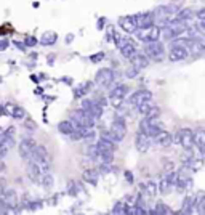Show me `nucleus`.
<instances>
[{
	"label": "nucleus",
	"mask_w": 205,
	"mask_h": 215,
	"mask_svg": "<svg viewBox=\"0 0 205 215\" xmlns=\"http://www.w3.org/2000/svg\"><path fill=\"white\" fill-rule=\"evenodd\" d=\"M172 137H173V143L181 144L186 151H191L194 148V130L192 128H180Z\"/></svg>",
	"instance_id": "1"
},
{
	"label": "nucleus",
	"mask_w": 205,
	"mask_h": 215,
	"mask_svg": "<svg viewBox=\"0 0 205 215\" xmlns=\"http://www.w3.org/2000/svg\"><path fill=\"white\" fill-rule=\"evenodd\" d=\"M144 55L152 61H162L165 56V48L160 40H152V42L144 44Z\"/></svg>",
	"instance_id": "2"
},
{
	"label": "nucleus",
	"mask_w": 205,
	"mask_h": 215,
	"mask_svg": "<svg viewBox=\"0 0 205 215\" xmlns=\"http://www.w3.org/2000/svg\"><path fill=\"white\" fill-rule=\"evenodd\" d=\"M71 117H72L71 120L75 124V127H95V117L84 109L72 111Z\"/></svg>",
	"instance_id": "3"
},
{
	"label": "nucleus",
	"mask_w": 205,
	"mask_h": 215,
	"mask_svg": "<svg viewBox=\"0 0 205 215\" xmlns=\"http://www.w3.org/2000/svg\"><path fill=\"white\" fill-rule=\"evenodd\" d=\"M135 24L138 31H146L149 28H152L156 24V18H154V13L152 11H147V13H138V15H133Z\"/></svg>",
	"instance_id": "4"
},
{
	"label": "nucleus",
	"mask_w": 205,
	"mask_h": 215,
	"mask_svg": "<svg viewBox=\"0 0 205 215\" xmlns=\"http://www.w3.org/2000/svg\"><path fill=\"white\" fill-rule=\"evenodd\" d=\"M109 130L112 132V135H114L115 141H122V140L125 138V135H127V124H125V119L117 116V117L112 120L111 128H109Z\"/></svg>",
	"instance_id": "5"
},
{
	"label": "nucleus",
	"mask_w": 205,
	"mask_h": 215,
	"mask_svg": "<svg viewBox=\"0 0 205 215\" xmlns=\"http://www.w3.org/2000/svg\"><path fill=\"white\" fill-rule=\"evenodd\" d=\"M95 82L100 87H109L112 82H114V71L109 69V68H103L96 72L95 76Z\"/></svg>",
	"instance_id": "6"
},
{
	"label": "nucleus",
	"mask_w": 205,
	"mask_h": 215,
	"mask_svg": "<svg viewBox=\"0 0 205 215\" xmlns=\"http://www.w3.org/2000/svg\"><path fill=\"white\" fill-rule=\"evenodd\" d=\"M189 56V51L184 45H173L172 50L168 51V61L172 63H178V61H183Z\"/></svg>",
	"instance_id": "7"
},
{
	"label": "nucleus",
	"mask_w": 205,
	"mask_h": 215,
	"mask_svg": "<svg viewBox=\"0 0 205 215\" xmlns=\"http://www.w3.org/2000/svg\"><path fill=\"white\" fill-rule=\"evenodd\" d=\"M146 100H152V92H149L147 88H141V90H136L135 93H131V97L128 98V103L136 106Z\"/></svg>",
	"instance_id": "8"
},
{
	"label": "nucleus",
	"mask_w": 205,
	"mask_h": 215,
	"mask_svg": "<svg viewBox=\"0 0 205 215\" xmlns=\"http://www.w3.org/2000/svg\"><path fill=\"white\" fill-rule=\"evenodd\" d=\"M135 146H136V149H138L140 153H146L149 149V146H151V138H149L146 133L138 132L135 135Z\"/></svg>",
	"instance_id": "9"
},
{
	"label": "nucleus",
	"mask_w": 205,
	"mask_h": 215,
	"mask_svg": "<svg viewBox=\"0 0 205 215\" xmlns=\"http://www.w3.org/2000/svg\"><path fill=\"white\" fill-rule=\"evenodd\" d=\"M130 63H131V66L135 69H138V71H141V69H146L147 66H149V58L144 55V53H133V56L130 58Z\"/></svg>",
	"instance_id": "10"
},
{
	"label": "nucleus",
	"mask_w": 205,
	"mask_h": 215,
	"mask_svg": "<svg viewBox=\"0 0 205 215\" xmlns=\"http://www.w3.org/2000/svg\"><path fill=\"white\" fill-rule=\"evenodd\" d=\"M119 28H122V31L127 32V34H135V31L138 29L135 24V19H133V15H127V16H120L119 18Z\"/></svg>",
	"instance_id": "11"
},
{
	"label": "nucleus",
	"mask_w": 205,
	"mask_h": 215,
	"mask_svg": "<svg viewBox=\"0 0 205 215\" xmlns=\"http://www.w3.org/2000/svg\"><path fill=\"white\" fill-rule=\"evenodd\" d=\"M80 109L87 111V113L91 114L95 119L100 117V116L103 114V107H100L96 103H95V100H84V101H82V107H80Z\"/></svg>",
	"instance_id": "12"
},
{
	"label": "nucleus",
	"mask_w": 205,
	"mask_h": 215,
	"mask_svg": "<svg viewBox=\"0 0 205 215\" xmlns=\"http://www.w3.org/2000/svg\"><path fill=\"white\" fill-rule=\"evenodd\" d=\"M48 156V151H47V148L44 144H35L31 153L27 154V160H34V162H38V160H42L44 157Z\"/></svg>",
	"instance_id": "13"
},
{
	"label": "nucleus",
	"mask_w": 205,
	"mask_h": 215,
	"mask_svg": "<svg viewBox=\"0 0 205 215\" xmlns=\"http://www.w3.org/2000/svg\"><path fill=\"white\" fill-rule=\"evenodd\" d=\"M37 143H35V140L34 138H23L19 143H18V151H19V156L21 157H27V154H29L31 153V149H32V148L35 146Z\"/></svg>",
	"instance_id": "14"
},
{
	"label": "nucleus",
	"mask_w": 205,
	"mask_h": 215,
	"mask_svg": "<svg viewBox=\"0 0 205 215\" xmlns=\"http://www.w3.org/2000/svg\"><path fill=\"white\" fill-rule=\"evenodd\" d=\"M154 140H156V143H157L159 146H162V148H170V146L173 144V137H172V133L167 132V130H160L157 135L154 137Z\"/></svg>",
	"instance_id": "15"
},
{
	"label": "nucleus",
	"mask_w": 205,
	"mask_h": 215,
	"mask_svg": "<svg viewBox=\"0 0 205 215\" xmlns=\"http://www.w3.org/2000/svg\"><path fill=\"white\" fill-rule=\"evenodd\" d=\"M26 172H27V177H29L31 181H34V183H38V181H40L42 173H40L38 165L34 162V160H27V169H26Z\"/></svg>",
	"instance_id": "16"
},
{
	"label": "nucleus",
	"mask_w": 205,
	"mask_h": 215,
	"mask_svg": "<svg viewBox=\"0 0 205 215\" xmlns=\"http://www.w3.org/2000/svg\"><path fill=\"white\" fill-rule=\"evenodd\" d=\"M95 146H96L98 153H104V151L114 153V151H115V148H117V144H115L114 141H111V140H106V138H103V137H100V140H98L96 143H95Z\"/></svg>",
	"instance_id": "17"
},
{
	"label": "nucleus",
	"mask_w": 205,
	"mask_h": 215,
	"mask_svg": "<svg viewBox=\"0 0 205 215\" xmlns=\"http://www.w3.org/2000/svg\"><path fill=\"white\" fill-rule=\"evenodd\" d=\"M196 209V196L194 194H187L183 201V209L180 210L181 213H192Z\"/></svg>",
	"instance_id": "18"
},
{
	"label": "nucleus",
	"mask_w": 205,
	"mask_h": 215,
	"mask_svg": "<svg viewBox=\"0 0 205 215\" xmlns=\"http://www.w3.org/2000/svg\"><path fill=\"white\" fill-rule=\"evenodd\" d=\"M119 50H120V55L124 56V58H128V60L133 56V53L136 51L135 44L131 42V39H128V37H127V42L122 45V47H119Z\"/></svg>",
	"instance_id": "19"
},
{
	"label": "nucleus",
	"mask_w": 205,
	"mask_h": 215,
	"mask_svg": "<svg viewBox=\"0 0 205 215\" xmlns=\"http://www.w3.org/2000/svg\"><path fill=\"white\" fill-rule=\"evenodd\" d=\"M194 146L199 149V157H202L203 149H205V135H203V130L194 132Z\"/></svg>",
	"instance_id": "20"
},
{
	"label": "nucleus",
	"mask_w": 205,
	"mask_h": 215,
	"mask_svg": "<svg viewBox=\"0 0 205 215\" xmlns=\"http://www.w3.org/2000/svg\"><path fill=\"white\" fill-rule=\"evenodd\" d=\"M82 178H84V181H87V183L96 185L98 178H100V172L96 169H87L84 173H82Z\"/></svg>",
	"instance_id": "21"
},
{
	"label": "nucleus",
	"mask_w": 205,
	"mask_h": 215,
	"mask_svg": "<svg viewBox=\"0 0 205 215\" xmlns=\"http://www.w3.org/2000/svg\"><path fill=\"white\" fill-rule=\"evenodd\" d=\"M74 128H75V124L72 122V120H69V119H67V120H61V122L58 124V130L63 133V135H69Z\"/></svg>",
	"instance_id": "22"
},
{
	"label": "nucleus",
	"mask_w": 205,
	"mask_h": 215,
	"mask_svg": "<svg viewBox=\"0 0 205 215\" xmlns=\"http://www.w3.org/2000/svg\"><path fill=\"white\" fill-rule=\"evenodd\" d=\"M56 39H58V35H56V32H51V31H47L42 37H40V40L38 42L42 44V45H53L54 42H56Z\"/></svg>",
	"instance_id": "23"
},
{
	"label": "nucleus",
	"mask_w": 205,
	"mask_h": 215,
	"mask_svg": "<svg viewBox=\"0 0 205 215\" xmlns=\"http://www.w3.org/2000/svg\"><path fill=\"white\" fill-rule=\"evenodd\" d=\"M194 15H196V11L192 8H181V10H178V13H176V18H178L180 21H187L191 18H194Z\"/></svg>",
	"instance_id": "24"
},
{
	"label": "nucleus",
	"mask_w": 205,
	"mask_h": 215,
	"mask_svg": "<svg viewBox=\"0 0 205 215\" xmlns=\"http://www.w3.org/2000/svg\"><path fill=\"white\" fill-rule=\"evenodd\" d=\"M196 207L197 209H194V212H197L200 215L205 213V196H203V193H197L196 194Z\"/></svg>",
	"instance_id": "25"
},
{
	"label": "nucleus",
	"mask_w": 205,
	"mask_h": 215,
	"mask_svg": "<svg viewBox=\"0 0 205 215\" xmlns=\"http://www.w3.org/2000/svg\"><path fill=\"white\" fill-rule=\"evenodd\" d=\"M127 93H128V85L119 84V85H115V88L111 92V95H112V97H119V98H125Z\"/></svg>",
	"instance_id": "26"
},
{
	"label": "nucleus",
	"mask_w": 205,
	"mask_h": 215,
	"mask_svg": "<svg viewBox=\"0 0 205 215\" xmlns=\"http://www.w3.org/2000/svg\"><path fill=\"white\" fill-rule=\"evenodd\" d=\"M141 190H144V193L147 194V196H156L157 194V183L156 181H146L143 186H140Z\"/></svg>",
	"instance_id": "27"
},
{
	"label": "nucleus",
	"mask_w": 205,
	"mask_h": 215,
	"mask_svg": "<svg viewBox=\"0 0 205 215\" xmlns=\"http://www.w3.org/2000/svg\"><path fill=\"white\" fill-rule=\"evenodd\" d=\"M35 164L38 165V170H40V173H47V172H50V169H51V162H50V156L44 157L42 160H38V162H35Z\"/></svg>",
	"instance_id": "28"
},
{
	"label": "nucleus",
	"mask_w": 205,
	"mask_h": 215,
	"mask_svg": "<svg viewBox=\"0 0 205 215\" xmlns=\"http://www.w3.org/2000/svg\"><path fill=\"white\" fill-rule=\"evenodd\" d=\"M40 185H42L44 188H47V190H50V188L53 186V183H54V180H53V177L50 175V172H47V173H42V177H40V181H38Z\"/></svg>",
	"instance_id": "29"
},
{
	"label": "nucleus",
	"mask_w": 205,
	"mask_h": 215,
	"mask_svg": "<svg viewBox=\"0 0 205 215\" xmlns=\"http://www.w3.org/2000/svg\"><path fill=\"white\" fill-rule=\"evenodd\" d=\"M151 213H172V209H168V206L167 204H163V202H157L156 204V207L152 209V210H149Z\"/></svg>",
	"instance_id": "30"
},
{
	"label": "nucleus",
	"mask_w": 205,
	"mask_h": 215,
	"mask_svg": "<svg viewBox=\"0 0 205 215\" xmlns=\"http://www.w3.org/2000/svg\"><path fill=\"white\" fill-rule=\"evenodd\" d=\"M98 159L101 160V164H112V160H114V153H109V151L100 153V154H98Z\"/></svg>",
	"instance_id": "31"
},
{
	"label": "nucleus",
	"mask_w": 205,
	"mask_h": 215,
	"mask_svg": "<svg viewBox=\"0 0 205 215\" xmlns=\"http://www.w3.org/2000/svg\"><path fill=\"white\" fill-rule=\"evenodd\" d=\"M152 106V101L151 100H146V101H141L140 104H136V111H138L140 114H146L147 111H149V107Z\"/></svg>",
	"instance_id": "32"
},
{
	"label": "nucleus",
	"mask_w": 205,
	"mask_h": 215,
	"mask_svg": "<svg viewBox=\"0 0 205 215\" xmlns=\"http://www.w3.org/2000/svg\"><path fill=\"white\" fill-rule=\"evenodd\" d=\"M170 188H172V185L165 180V178H162L160 181H159V186H157V191L160 193V194H167L168 191H170Z\"/></svg>",
	"instance_id": "33"
},
{
	"label": "nucleus",
	"mask_w": 205,
	"mask_h": 215,
	"mask_svg": "<svg viewBox=\"0 0 205 215\" xmlns=\"http://www.w3.org/2000/svg\"><path fill=\"white\" fill-rule=\"evenodd\" d=\"M144 116H146V119H156V117H159V116H160V107L156 106V104H152Z\"/></svg>",
	"instance_id": "34"
},
{
	"label": "nucleus",
	"mask_w": 205,
	"mask_h": 215,
	"mask_svg": "<svg viewBox=\"0 0 205 215\" xmlns=\"http://www.w3.org/2000/svg\"><path fill=\"white\" fill-rule=\"evenodd\" d=\"M27 114H26V109L24 107H21V106H15L13 107V113H11V117H15V119H24Z\"/></svg>",
	"instance_id": "35"
},
{
	"label": "nucleus",
	"mask_w": 205,
	"mask_h": 215,
	"mask_svg": "<svg viewBox=\"0 0 205 215\" xmlns=\"http://www.w3.org/2000/svg\"><path fill=\"white\" fill-rule=\"evenodd\" d=\"M112 213H127V202L125 201H119V202H115V206L112 209Z\"/></svg>",
	"instance_id": "36"
},
{
	"label": "nucleus",
	"mask_w": 205,
	"mask_h": 215,
	"mask_svg": "<svg viewBox=\"0 0 205 215\" xmlns=\"http://www.w3.org/2000/svg\"><path fill=\"white\" fill-rule=\"evenodd\" d=\"M87 154H88V157L91 159V160H96L98 159V149H96V146H95V143H91V144H88V149H87Z\"/></svg>",
	"instance_id": "37"
},
{
	"label": "nucleus",
	"mask_w": 205,
	"mask_h": 215,
	"mask_svg": "<svg viewBox=\"0 0 205 215\" xmlns=\"http://www.w3.org/2000/svg\"><path fill=\"white\" fill-rule=\"evenodd\" d=\"M91 87H93V84H91V82H85V84L82 85L79 90H75V97H82V95H85L87 92H90V90H91Z\"/></svg>",
	"instance_id": "38"
},
{
	"label": "nucleus",
	"mask_w": 205,
	"mask_h": 215,
	"mask_svg": "<svg viewBox=\"0 0 205 215\" xmlns=\"http://www.w3.org/2000/svg\"><path fill=\"white\" fill-rule=\"evenodd\" d=\"M24 127H26V130H31V132H34V130H37V124H35V120H32L31 117H24Z\"/></svg>",
	"instance_id": "39"
},
{
	"label": "nucleus",
	"mask_w": 205,
	"mask_h": 215,
	"mask_svg": "<svg viewBox=\"0 0 205 215\" xmlns=\"http://www.w3.org/2000/svg\"><path fill=\"white\" fill-rule=\"evenodd\" d=\"M109 103H111L114 107H117V109H119V107L122 106V104H124V98H119V97H112V95H109V100H107Z\"/></svg>",
	"instance_id": "40"
},
{
	"label": "nucleus",
	"mask_w": 205,
	"mask_h": 215,
	"mask_svg": "<svg viewBox=\"0 0 205 215\" xmlns=\"http://www.w3.org/2000/svg\"><path fill=\"white\" fill-rule=\"evenodd\" d=\"M95 103H96L100 107H103V109H104V107L107 106V98H104V97H100V98H96V100H95Z\"/></svg>",
	"instance_id": "41"
},
{
	"label": "nucleus",
	"mask_w": 205,
	"mask_h": 215,
	"mask_svg": "<svg viewBox=\"0 0 205 215\" xmlns=\"http://www.w3.org/2000/svg\"><path fill=\"white\" fill-rule=\"evenodd\" d=\"M8 149L10 148L7 146V144H3V143H0V159H3L7 154H8Z\"/></svg>",
	"instance_id": "42"
},
{
	"label": "nucleus",
	"mask_w": 205,
	"mask_h": 215,
	"mask_svg": "<svg viewBox=\"0 0 205 215\" xmlns=\"http://www.w3.org/2000/svg\"><path fill=\"white\" fill-rule=\"evenodd\" d=\"M37 42H38V40L35 37H26V40H24V44L27 47H34V45H37Z\"/></svg>",
	"instance_id": "43"
},
{
	"label": "nucleus",
	"mask_w": 205,
	"mask_h": 215,
	"mask_svg": "<svg viewBox=\"0 0 205 215\" xmlns=\"http://www.w3.org/2000/svg\"><path fill=\"white\" fill-rule=\"evenodd\" d=\"M163 170L165 172H172V170H175V164L172 162V160H163Z\"/></svg>",
	"instance_id": "44"
},
{
	"label": "nucleus",
	"mask_w": 205,
	"mask_h": 215,
	"mask_svg": "<svg viewBox=\"0 0 205 215\" xmlns=\"http://www.w3.org/2000/svg\"><path fill=\"white\" fill-rule=\"evenodd\" d=\"M67 190H69V194H71V196H75V194H77V185H75L74 181H69Z\"/></svg>",
	"instance_id": "45"
},
{
	"label": "nucleus",
	"mask_w": 205,
	"mask_h": 215,
	"mask_svg": "<svg viewBox=\"0 0 205 215\" xmlns=\"http://www.w3.org/2000/svg\"><path fill=\"white\" fill-rule=\"evenodd\" d=\"M13 106L11 103H8V104H3V109H2V113H5V114H8V116H11V113H13Z\"/></svg>",
	"instance_id": "46"
},
{
	"label": "nucleus",
	"mask_w": 205,
	"mask_h": 215,
	"mask_svg": "<svg viewBox=\"0 0 205 215\" xmlns=\"http://www.w3.org/2000/svg\"><path fill=\"white\" fill-rule=\"evenodd\" d=\"M103 58H104V53H98V55L90 56V61H91V63H98V61H101Z\"/></svg>",
	"instance_id": "47"
},
{
	"label": "nucleus",
	"mask_w": 205,
	"mask_h": 215,
	"mask_svg": "<svg viewBox=\"0 0 205 215\" xmlns=\"http://www.w3.org/2000/svg\"><path fill=\"white\" fill-rule=\"evenodd\" d=\"M136 74H138V69H135L133 66H130V69H127V77H128V79L135 77Z\"/></svg>",
	"instance_id": "48"
},
{
	"label": "nucleus",
	"mask_w": 205,
	"mask_h": 215,
	"mask_svg": "<svg viewBox=\"0 0 205 215\" xmlns=\"http://www.w3.org/2000/svg\"><path fill=\"white\" fill-rule=\"evenodd\" d=\"M197 19H199V21H205V10H203V8H200V10L197 11Z\"/></svg>",
	"instance_id": "49"
},
{
	"label": "nucleus",
	"mask_w": 205,
	"mask_h": 215,
	"mask_svg": "<svg viewBox=\"0 0 205 215\" xmlns=\"http://www.w3.org/2000/svg\"><path fill=\"white\" fill-rule=\"evenodd\" d=\"M125 178H127V181H128V183H133V173L127 170V172H125Z\"/></svg>",
	"instance_id": "50"
},
{
	"label": "nucleus",
	"mask_w": 205,
	"mask_h": 215,
	"mask_svg": "<svg viewBox=\"0 0 205 215\" xmlns=\"http://www.w3.org/2000/svg\"><path fill=\"white\" fill-rule=\"evenodd\" d=\"M5 188H7V185H5V178H0V193H2Z\"/></svg>",
	"instance_id": "51"
},
{
	"label": "nucleus",
	"mask_w": 205,
	"mask_h": 215,
	"mask_svg": "<svg viewBox=\"0 0 205 215\" xmlns=\"http://www.w3.org/2000/svg\"><path fill=\"white\" fill-rule=\"evenodd\" d=\"M8 47V42L7 40H2V42H0V50H5Z\"/></svg>",
	"instance_id": "52"
},
{
	"label": "nucleus",
	"mask_w": 205,
	"mask_h": 215,
	"mask_svg": "<svg viewBox=\"0 0 205 215\" xmlns=\"http://www.w3.org/2000/svg\"><path fill=\"white\" fill-rule=\"evenodd\" d=\"M5 170H7V165L3 164V160L0 159V172H5Z\"/></svg>",
	"instance_id": "53"
},
{
	"label": "nucleus",
	"mask_w": 205,
	"mask_h": 215,
	"mask_svg": "<svg viewBox=\"0 0 205 215\" xmlns=\"http://www.w3.org/2000/svg\"><path fill=\"white\" fill-rule=\"evenodd\" d=\"M0 212H7V207H5L3 202H2V197H0Z\"/></svg>",
	"instance_id": "54"
},
{
	"label": "nucleus",
	"mask_w": 205,
	"mask_h": 215,
	"mask_svg": "<svg viewBox=\"0 0 205 215\" xmlns=\"http://www.w3.org/2000/svg\"><path fill=\"white\" fill-rule=\"evenodd\" d=\"M0 135H2V128H0Z\"/></svg>",
	"instance_id": "55"
}]
</instances>
